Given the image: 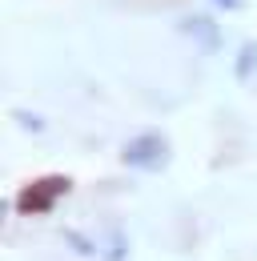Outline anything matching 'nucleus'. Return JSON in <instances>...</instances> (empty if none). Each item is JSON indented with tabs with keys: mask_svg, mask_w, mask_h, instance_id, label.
I'll use <instances>...</instances> for the list:
<instances>
[{
	"mask_svg": "<svg viewBox=\"0 0 257 261\" xmlns=\"http://www.w3.org/2000/svg\"><path fill=\"white\" fill-rule=\"evenodd\" d=\"M121 157L133 169H161V165L169 161V145H165V137H157V133H145V137H137L128 145Z\"/></svg>",
	"mask_w": 257,
	"mask_h": 261,
	"instance_id": "f257e3e1",
	"label": "nucleus"
},
{
	"mask_svg": "<svg viewBox=\"0 0 257 261\" xmlns=\"http://www.w3.org/2000/svg\"><path fill=\"white\" fill-rule=\"evenodd\" d=\"M68 185H64V177H57V181H44V185H36V189H29V193L20 197V209L29 213V209H48V201L53 197H61Z\"/></svg>",
	"mask_w": 257,
	"mask_h": 261,
	"instance_id": "f03ea898",
	"label": "nucleus"
},
{
	"mask_svg": "<svg viewBox=\"0 0 257 261\" xmlns=\"http://www.w3.org/2000/svg\"><path fill=\"white\" fill-rule=\"evenodd\" d=\"M217 4H225V8H241L245 0H217Z\"/></svg>",
	"mask_w": 257,
	"mask_h": 261,
	"instance_id": "7ed1b4c3",
	"label": "nucleus"
}]
</instances>
